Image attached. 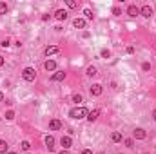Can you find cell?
<instances>
[{
	"label": "cell",
	"instance_id": "obj_37",
	"mask_svg": "<svg viewBox=\"0 0 156 154\" xmlns=\"http://www.w3.org/2000/svg\"><path fill=\"white\" fill-rule=\"evenodd\" d=\"M7 154H16V152H7Z\"/></svg>",
	"mask_w": 156,
	"mask_h": 154
},
{
	"label": "cell",
	"instance_id": "obj_22",
	"mask_svg": "<svg viewBox=\"0 0 156 154\" xmlns=\"http://www.w3.org/2000/svg\"><path fill=\"white\" fill-rule=\"evenodd\" d=\"M20 147H22V150H29V147H31V143H29L27 140H24L22 143H20Z\"/></svg>",
	"mask_w": 156,
	"mask_h": 154
},
{
	"label": "cell",
	"instance_id": "obj_3",
	"mask_svg": "<svg viewBox=\"0 0 156 154\" xmlns=\"http://www.w3.org/2000/svg\"><path fill=\"white\" fill-rule=\"evenodd\" d=\"M145 136H147V132L143 129H140V127L132 131V140H145Z\"/></svg>",
	"mask_w": 156,
	"mask_h": 154
},
{
	"label": "cell",
	"instance_id": "obj_32",
	"mask_svg": "<svg viewBox=\"0 0 156 154\" xmlns=\"http://www.w3.org/2000/svg\"><path fill=\"white\" fill-rule=\"evenodd\" d=\"M82 154H93V150L91 149H84V150H82Z\"/></svg>",
	"mask_w": 156,
	"mask_h": 154
},
{
	"label": "cell",
	"instance_id": "obj_34",
	"mask_svg": "<svg viewBox=\"0 0 156 154\" xmlns=\"http://www.w3.org/2000/svg\"><path fill=\"white\" fill-rule=\"evenodd\" d=\"M0 101H4V92L0 91Z\"/></svg>",
	"mask_w": 156,
	"mask_h": 154
},
{
	"label": "cell",
	"instance_id": "obj_31",
	"mask_svg": "<svg viewBox=\"0 0 156 154\" xmlns=\"http://www.w3.org/2000/svg\"><path fill=\"white\" fill-rule=\"evenodd\" d=\"M49 18H51V15H42V20H44V22H47Z\"/></svg>",
	"mask_w": 156,
	"mask_h": 154
},
{
	"label": "cell",
	"instance_id": "obj_21",
	"mask_svg": "<svg viewBox=\"0 0 156 154\" xmlns=\"http://www.w3.org/2000/svg\"><path fill=\"white\" fill-rule=\"evenodd\" d=\"M73 101H75V104H82L84 98H82V94H73Z\"/></svg>",
	"mask_w": 156,
	"mask_h": 154
},
{
	"label": "cell",
	"instance_id": "obj_30",
	"mask_svg": "<svg viewBox=\"0 0 156 154\" xmlns=\"http://www.w3.org/2000/svg\"><path fill=\"white\" fill-rule=\"evenodd\" d=\"M132 53H134V47H132V45L127 47V55H132Z\"/></svg>",
	"mask_w": 156,
	"mask_h": 154
},
{
	"label": "cell",
	"instance_id": "obj_35",
	"mask_svg": "<svg viewBox=\"0 0 156 154\" xmlns=\"http://www.w3.org/2000/svg\"><path fill=\"white\" fill-rule=\"evenodd\" d=\"M2 65H4V58H2V56H0V67H2Z\"/></svg>",
	"mask_w": 156,
	"mask_h": 154
},
{
	"label": "cell",
	"instance_id": "obj_24",
	"mask_svg": "<svg viewBox=\"0 0 156 154\" xmlns=\"http://www.w3.org/2000/svg\"><path fill=\"white\" fill-rule=\"evenodd\" d=\"M84 15H85L89 20H93V18H95V15H93V11H91V9H84Z\"/></svg>",
	"mask_w": 156,
	"mask_h": 154
},
{
	"label": "cell",
	"instance_id": "obj_5",
	"mask_svg": "<svg viewBox=\"0 0 156 154\" xmlns=\"http://www.w3.org/2000/svg\"><path fill=\"white\" fill-rule=\"evenodd\" d=\"M140 15L145 16V18H151V16H152V7H151V6H143V7L140 9Z\"/></svg>",
	"mask_w": 156,
	"mask_h": 154
},
{
	"label": "cell",
	"instance_id": "obj_23",
	"mask_svg": "<svg viewBox=\"0 0 156 154\" xmlns=\"http://www.w3.org/2000/svg\"><path fill=\"white\" fill-rule=\"evenodd\" d=\"M100 55H102V58H111V51L109 49H102Z\"/></svg>",
	"mask_w": 156,
	"mask_h": 154
},
{
	"label": "cell",
	"instance_id": "obj_36",
	"mask_svg": "<svg viewBox=\"0 0 156 154\" xmlns=\"http://www.w3.org/2000/svg\"><path fill=\"white\" fill-rule=\"evenodd\" d=\"M152 118H154V120H156V111H154V112H152Z\"/></svg>",
	"mask_w": 156,
	"mask_h": 154
},
{
	"label": "cell",
	"instance_id": "obj_16",
	"mask_svg": "<svg viewBox=\"0 0 156 154\" xmlns=\"http://www.w3.org/2000/svg\"><path fill=\"white\" fill-rule=\"evenodd\" d=\"M111 141H114V143H120L122 141V132H113V134H111Z\"/></svg>",
	"mask_w": 156,
	"mask_h": 154
},
{
	"label": "cell",
	"instance_id": "obj_4",
	"mask_svg": "<svg viewBox=\"0 0 156 154\" xmlns=\"http://www.w3.org/2000/svg\"><path fill=\"white\" fill-rule=\"evenodd\" d=\"M44 53H46V56H53V55H58V53H60V47H56V45H47Z\"/></svg>",
	"mask_w": 156,
	"mask_h": 154
},
{
	"label": "cell",
	"instance_id": "obj_27",
	"mask_svg": "<svg viewBox=\"0 0 156 154\" xmlns=\"http://www.w3.org/2000/svg\"><path fill=\"white\" fill-rule=\"evenodd\" d=\"M113 15H122V9L120 7H113Z\"/></svg>",
	"mask_w": 156,
	"mask_h": 154
},
{
	"label": "cell",
	"instance_id": "obj_15",
	"mask_svg": "<svg viewBox=\"0 0 156 154\" xmlns=\"http://www.w3.org/2000/svg\"><path fill=\"white\" fill-rule=\"evenodd\" d=\"M46 147H47L49 150L55 149V138H53V136H47V138H46Z\"/></svg>",
	"mask_w": 156,
	"mask_h": 154
},
{
	"label": "cell",
	"instance_id": "obj_11",
	"mask_svg": "<svg viewBox=\"0 0 156 154\" xmlns=\"http://www.w3.org/2000/svg\"><path fill=\"white\" fill-rule=\"evenodd\" d=\"M60 127H62V121H60V120H51V121H49V129H51V131H58Z\"/></svg>",
	"mask_w": 156,
	"mask_h": 154
},
{
	"label": "cell",
	"instance_id": "obj_19",
	"mask_svg": "<svg viewBox=\"0 0 156 154\" xmlns=\"http://www.w3.org/2000/svg\"><path fill=\"white\" fill-rule=\"evenodd\" d=\"M67 7H71V9H76L78 7V2H76V0H67Z\"/></svg>",
	"mask_w": 156,
	"mask_h": 154
},
{
	"label": "cell",
	"instance_id": "obj_20",
	"mask_svg": "<svg viewBox=\"0 0 156 154\" xmlns=\"http://www.w3.org/2000/svg\"><path fill=\"white\" fill-rule=\"evenodd\" d=\"M6 13H7V4L0 2V15H6Z\"/></svg>",
	"mask_w": 156,
	"mask_h": 154
},
{
	"label": "cell",
	"instance_id": "obj_39",
	"mask_svg": "<svg viewBox=\"0 0 156 154\" xmlns=\"http://www.w3.org/2000/svg\"><path fill=\"white\" fill-rule=\"evenodd\" d=\"M0 120H2V118H0Z\"/></svg>",
	"mask_w": 156,
	"mask_h": 154
},
{
	"label": "cell",
	"instance_id": "obj_8",
	"mask_svg": "<svg viewBox=\"0 0 156 154\" xmlns=\"http://www.w3.org/2000/svg\"><path fill=\"white\" fill-rule=\"evenodd\" d=\"M102 91H103L102 85H100V84H95V85L91 87V96H100V94H102Z\"/></svg>",
	"mask_w": 156,
	"mask_h": 154
},
{
	"label": "cell",
	"instance_id": "obj_2",
	"mask_svg": "<svg viewBox=\"0 0 156 154\" xmlns=\"http://www.w3.org/2000/svg\"><path fill=\"white\" fill-rule=\"evenodd\" d=\"M22 78H24L26 82H35V78H36V71H35L33 67H26V69L22 71Z\"/></svg>",
	"mask_w": 156,
	"mask_h": 154
},
{
	"label": "cell",
	"instance_id": "obj_13",
	"mask_svg": "<svg viewBox=\"0 0 156 154\" xmlns=\"http://www.w3.org/2000/svg\"><path fill=\"white\" fill-rule=\"evenodd\" d=\"M127 15H129V16H136V15H140V9H138L136 6H129V7H127Z\"/></svg>",
	"mask_w": 156,
	"mask_h": 154
},
{
	"label": "cell",
	"instance_id": "obj_29",
	"mask_svg": "<svg viewBox=\"0 0 156 154\" xmlns=\"http://www.w3.org/2000/svg\"><path fill=\"white\" fill-rule=\"evenodd\" d=\"M0 45H2V47H7V45H9V40H7V38L2 40V44H0Z\"/></svg>",
	"mask_w": 156,
	"mask_h": 154
},
{
	"label": "cell",
	"instance_id": "obj_7",
	"mask_svg": "<svg viewBox=\"0 0 156 154\" xmlns=\"http://www.w3.org/2000/svg\"><path fill=\"white\" fill-rule=\"evenodd\" d=\"M55 18L60 20V22H62V20H67V11H66V9H56Z\"/></svg>",
	"mask_w": 156,
	"mask_h": 154
},
{
	"label": "cell",
	"instance_id": "obj_12",
	"mask_svg": "<svg viewBox=\"0 0 156 154\" xmlns=\"http://www.w3.org/2000/svg\"><path fill=\"white\" fill-rule=\"evenodd\" d=\"M44 67H46V71H55L56 69V62L55 60H46Z\"/></svg>",
	"mask_w": 156,
	"mask_h": 154
},
{
	"label": "cell",
	"instance_id": "obj_6",
	"mask_svg": "<svg viewBox=\"0 0 156 154\" xmlns=\"http://www.w3.org/2000/svg\"><path fill=\"white\" fill-rule=\"evenodd\" d=\"M98 116H100V111H98V109H93L91 112H87V120H89L91 123H93V121H96Z\"/></svg>",
	"mask_w": 156,
	"mask_h": 154
},
{
	"label": "cell",
	"instance_id": "obj_38",
	"mask_svg": "<svg viewBox=\"0 0 156 154\" xmlns=\"http://www.w3.org/2000/svg\"><path fill=\"white\" fill-rule=\"evenodd\" d=\"M145 154H149V152H145Z\"/></svg>",
	"mask_w": 156,
	"mask_h": 154
},
{
	"label": "cell",
	"instance_id": "obj_9",
	"mask_svg": "<svg viewBox=\"0 0 156 154\" xmlns=\"http://www.w3.org/2000/svg\"><path fill=\"white\" fill-rule=\"evenodd\" d=\"M60 143H62V147H64V149L67 150V149H69V147L73 145V140H71L69 136H62V140H60Z\"/></svg>",
	"mask_w": 156,
	"mask_h": 154
},
{
	"label": "cell",
	"instance_id": "obj_17",
	"mask_svg": "<svg viewBox=\"0 0 156 154\" xmlns=\"http://www.w3.org/2000/svg\"><path fill=\"white\" fill-rule=\"evenodd\" d=\"M7 149H9L7 141H6V140H0V154H6V152H7Z\"/></svg>",
	"mask_w": 156,
	"mask_h": 154
},
{
	"label": "cell",
	"instance_id": "obj_40",
	"mask_svg": "<svg viewBox=\"0 0 156 154\" xmlns=\"http://www.w3.org/2000/svg\"><path fill=\"white\" fill-rule=\"evenodd\" d=\"M27 154H29V152H27Z\"/></svg>",
	"mask_w": 156,
	"mask_h": 154
},
{
	"label": "cell",
	"instance_id": "obj_25",
	"mask_svg": "<svg viewBox=\"0 0 156 154\" xmlns=\"http://www.w3.org/2000/svg\"><path fill=\"white\" fill-rule=\"evenodd\" d=\"M13 118H15V112H13V111H7V112H6V120H9V121H11Z\"/></svg>",
	"mask_w": 156,
	"mask_h": 154
},
{
	"label": "cell",
	"instance_id": "obj_10",
	"mask_svg": "<svg viewBox=\"0 0 156 154\" xmlns=\"http://www.w3.org/2000/svg\"><path fill=\"white\" fill-rule=\"evenodd\" d=\"M51 80L53 82H64L66 80V73L64 71H58V73H55L53 76H51Z\"/></svg>",
	"mask_w": 156,
	"mask_h": 154
},
{
	"label": "cell",
	"instance_id": "obj_18",
	"mask_svg": "<svg viewBox=\"0 0 156 154\" xmlns=\"http://www.w3.org/2000/svg\"><path fill=\"white\" fill-rule=\"evenodd\" d=\"M96 75H98L96 67H95V65H89V67H87V76H96Z\"/></svg>",
	"mask_w": 156,
	"mask_h": 154
},
{
	"label": "cell",
	"instance_id": "obj_14",
	"mask_svg": "<svg viewBox=\"0 0 156 154\" xmlns=\"http://www.w3.org/2000/svg\"><path fill=\"white\" fill-rule=\"evenodd\" d=\"M73 26H75L76 29H84V27H85V20H84V18H76L75 22H73Z\"/></svg>",
	"mask_w": 156,
	"mask_h": 154
},
{
	"label": "cell",
	"instance_id": "obj_1",
	"mask_svg": "<svg viewBox=\"0 0 156 154\" xmlns=\"http://www.w3.org/2000/svg\"><path fill=\"white\" fill-rule=\"evenodd\" d=\"M69 116L73 120H82V118H87V109L85 107H75L69 111Z\"/></svg>",
	"mask_w": 156,
	"mask_h": 154
},
{
	"label": "cell",
	"instance_id": "obj_28",
	"mask_svg": "<svg viewBox=\"0 0 156 154\" xmlns=\"http://www.w3.org/2000/svg\"><path fill=\"white\" fill-rule=\"evenodd\" d=\"M142 69H143V71H149V69H151V64H149V62H145V64L142 65Z\"/></svg>",
	"mask_w": 156,
	"mask_h": 154
},
{
	"label": "cell",
	"instance_id": "obj_26",
	"mask_svg": "<svg viewBox=\"0 0 156 154\" xmlns=\"http://www.w3.org/2000/svg\"><path fill=\"white\" fill-rule=\"evenodd\" d=\"M132 145H134V140H132V138H127V140H125V147H129V149H131Z\"/></svg>",
	"mask_w": 156,
	"mask_h": 154
},
{
	"label": "cell",
	"instance_id": "obj_33",
	"mask_svg": "<svg viewBox=\"0 0 156 154\" xmlns=\"http://www.w3.org/2000/svg\"><path fill=\"white\" fill-rule=\"evenodd\" d=\"M58 154H69V150H66V149H62V150H60Z\"/></svg>",
	"mask_w": 156,
	"mask_h": 154
}]
</instances>
